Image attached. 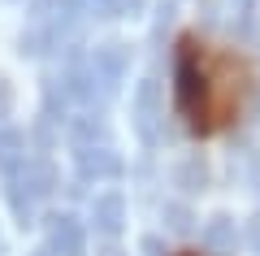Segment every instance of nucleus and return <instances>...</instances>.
I'll use <instances>...</instances> for the list:
<instances>
[{
    "label": "nucleus",
    "mask_w": 260,
    "mask_h": 256,
    "mask_svg": "<svg viewBox=\"0 0 260 256\" xmlns=\"http://www.w3.org/2000/svg\"><path fill=\"white\" fill-rule=\"evenodd\" d=\"M191 39H182V52H178V109L200 126V113H204V74H200V61L191 52Z\"/></svg>",
    "instance_id": "1"
},
{
    "label": "nucleus",
    "mask_w": 260,
    "mask_h": 256,
    "mask_svg": "<svg viewBox=\"0 0 260 256\" xmlns=\"http://www.w3.org/2000/svg\"><path fill=\"white\" fill-rule=\"evenodd\" d=\"M48 247H52L56 256H83V226H78L74 217H52Z\"/></svg>",
    "instance_id": "2"
},
{
    "label": "nucleus",
    "mask_w": 260,
    "mask_h": 256,
    "mask_svg": "<svg viewBox=\"0 0 260 256\" xmlns=\"http://www.w3.org/2000/svg\"><path fill=\"white\" fill-rule=\"evenodd\" d=\"M91 70H95V78L104 82V87H117V78H121V70H126V48L121 44H109V48H95V56H91Z\"/></svg>",
    "instance_id": "3"
},
{
    "label": "nucleus",
    "mask_w": 260,
    "mask_h": 256,
    "mask_svg": "<svg viewBox=\"0 0 260 256\" xmlns=\"http://www.w3.org/2000/svg\"><path fill=\"white\" fill-rule=\"evenodd\" d=\"M135 113H139V135L143 139H156V118H160V104H156V82H143L139 96H135Z\"/></svg>",
    "instance_id": "4"
},
{
    "label": "nucleus",
    "mask_w": 260,
    "mask_h": 256,
    "mask_svg": "<svg viewBox=\"0 0 260 256\" xmlns=\"http://www.w3.org/2000/svg\"><path fill=\"white\" fill-rule=\"evenodd\" d=\"M78 169H83V178H113L121 165L109 148H83L78 152Z\"/></svg>",
    "instance_id": "5"
},
{
    "label": "nucleus",
    "mask_w": 260,
    "mask_h": 256,
    "mask_svg": "<svg viewBox=\"0 0 260 256\" xmlns=\"http://www.w3.org/2000/svg\"><path fill=\"white\" fill-rule=\"evenodd\" d=\"M121 213H126L121 195H100L95 209H91V217H95V226H100L104 235H117V230H121Z\"/></svg>",
    "instance_id": "6"
},
{
    "label": "nucleus",
    "mask_w": 260,
    "mask_h": 256,
    "mask_svg": "<svg viewBox=\"0 0 260 256\" xmlns=\"http://www.w3.org/2000/svg\"><path fill=\"white\" fill-rule=\"evenodd\" d=\"M18 165H26V139L18 130H0V169L13 174Z\"/></svg>",
    "instance_id": "7"
},
{
    "label": "nucleus",
    "mask_w": 260,
    "mask_h": 256,
    "mask_svg": "<svg viewBox=\"0 0 260 256\" xmlns=\"http://www.w3.org/2000/svg\"><path fill=\"white\" fill-rule=\"evenodd\" d=\"M204 243L213 252H234V221L230 217H213L204 226Z\"/></svg>",
    "instance_id": "8"
},
{
    "label": "nucleus",
    "mask_w": 260,
    "mask_h": 256,
    "mask_svg": "<svg viewBox=\"0 0 260 256\" xmlns=\"http://www.w3.org/2000/svg\"><path fill=\"white\" fill-rule=\"evenodd\" d=\"M165 221H169L174 235H186V230H191V213H186L182 204H169V209H165Z\"/></svg>",
    "instance_id": "9"
},
{
    "label": "nucleus",
    "mask_w": 260,
    "mask_h": 256,
    "mask_svg": "<svg viewBox=\"0 0 260 256\" xmlns=\"http://www.w3.org/2000/svg\"><path fill=\"white\" fill-rule=\"evenodd\" d=\"M178 183H200V187H204V165H186V169H182V174H178Z\"/></svg>",
    "instance_id": "10"
},
{
    "label": "nucleus",
    "mask_w": 260,
    "mask_h": 256,
    "mask_svg": "<svg viewBox=\"0 0 260 256\" xmlns=\"http://www.w3.org/2000/svg\"><path fill=\"white\" fill-rule=\"evenodd\" d=\"M74 135H78V139H91V135H100V122L83 118V122H78V126H74Z\"/></svg>",
    "instance_id": "11"
},
{
    "label": "nucleus",
    "mask_w": 260,
    "mask_h": 256,
    "mask_svg": "<svg viewBox=\"0 0 260 256\" xmlns=\"http://www.w3.org/2000/svg\"><path fill=\"white\" fill-rule=\"evenodd\" d=\"M143 256H160V243H156V239H143Z\"/></svg>",
    "instance_id": "12"
},
{
    "label": "nucleus",
    "mask_w": 260,
    "mask_h": 256,
    "mask_svg": "<svg viewBox=\"0 0 260 256\" xmlns=\"http://www.w3.org/2000/svg\"><path fill=\"white\" fill-rule=\"evenodd\" d=\"M251 239H256V252H260V226H256V230H251Z\"/></svg>",
    "instance_id": "13"
},
{
    "label": "nucleus",
    "mask_w": 260,
    "mask_h": 256,
    "mask_svg": "<svg viewBox=\"0 0 260 256\" xmlns=\"http://www.w3.org/2000/svg\"><path fill=\"white\" fill-rule=\"evenodd\" d=\"M256 113H260V96H256Z\"/></svg>",
    "instance_id": "14"
},
{
    "label": "nucleus",
    "mask_w": 260,
    "mask_h": 256,
    "mask_svg": "<svg viewBox=\"0 0 260 256\" xmlns=\"http://www.w3.org/2000/svg\"><path fill=\"white\" fill-rule=\"evenodd\" d=\"M182 256H191V252H182Z\"/></svg>",
    "instance_id": "15"
}]
</instances>
